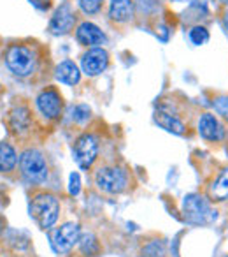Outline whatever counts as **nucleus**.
Masks as SVG:
<instances>
[{
	"mask_svg": "<svg viewBox=\"0 0 228 257\" xmlns=\"http://www.w3.org/2000/svg\"><path fill=\"white\" fill-rule=\"evenodd\" d=\"M60 213L58 199L51 194H37L30 203V215L42 229H50Z\"/></svg>",
	"mask_w": 228,
	"mask_h": 257,
	"instance_id": "nucleus-1",
	"label": "nucleus"
},
{
	"mask_svg": "<svg viewBox=\"0 0 228 257\" xmlns=\"http://www.w3.org/2000/svg\"><path fill=\"white\" fill-rule=\"evenodd\" d=\"M6 64L14 76L26 78L36 71V53L26 46L14 44L6 53Z\"/></svg>",
	"mask_w": 228,
	"mask_h": 257,
	"instance_id": "nucleus-2",
	"label": "nucleus"
},
{
	"mask_svg": "<svg viewBox=\"0 0 228 257\" xmlns=\"http://www.w3.org/2000/svg\"><path fill=\"white\" fill-rule=\"evenodd\" d=\"M182 213L192 224H210L216 220V210H212L209 201L198 194H188L182 199Z\"/></svg>",
	"mask_w": 228,
	"mask_h": 257,
	"instance_id": "nucleus-3",
	"label": "nucleus"
},
{
	"mask_svg": "<svg viewBox=\"0 0 228 257\" xmlns=\"http://www.w3.org/2000/svg\"><path fill=\"white\" fill-rule=\"evenodd\" d=\"M22 173L28 182L34 183H44L48 178V166L44 161L42 154L37 150H26L20 159Z\"/></svg>",
	"mask_w": 228,
	"mask_h": 257,
	"instance_id": "nucleus-4",
	"label": "nucleus"
},
{
	"mask_svg": "<svg viewBox=\"0 0 228 257\" xmlns=\"http://www.w3.org/2000/svg\"><path fill=\"white\" fill-rule=\"evenodd\" d=\"M95 182L104 192L120 194L126 187V175L118 168H100L95 175Z\"/></svg>",
	"mask_w": 228,
	"mask_h": 257,
	"instance_id": "nucleus-5",
	"label": "nucleus"
},
{
	"mask_svg": "<svg viewBox=\"0 0 228 257\" xmlns=\"http://www.w3.org/2000/svg\"><path fill=\"white\" fill-rule=\"evenodd\" d=\"M81 239V231H79L78 224H64L62 227H58L56 231L51 232V245H53L54 252L65 253Z\"/></svg>",
	"mask_w": 228,
	"mask_h": 257,
	"instance_id": "nucleus-6",
	"label": "nucleus"
},
{
	"mask_svg": "<svg viewBox=\"0 0 228 257\" xmlns=\"http://www.w3.org/2000/svg\"><path fill=\"white\" fill-rule=\"evenodd\" d=\"M96 154H98V145L92 134H82L81 138H78L74 145V159L79 168L88 169L95 162Z\"/></svg>",
	"mask_w": 228,
	"mask_h": 257,
	"instance_id": "nucleus-7",
	"label": "nucleus"
},
{
	"mask_svg": "<svg viewBox=\"0 0 228 257\" xmlns=\"http://www.w3.org/2000/svg\"><path fill=\"white\" fill-rule=\"evenodd\" d=\"M107 64H109V55L102 48H92L88 53L82 57V72L88 76H98L106 71Z\"/></svg>",
	"mask_w": 228,
	"mask_h": 257,
	"instance_id": "nucleus-8",
	"label": "nucleus"
},
{
	"mask_svg": "<svg viewBox=\"0 0 228 257\" xmlns=\"http://www.w3.org/2000/svg\"><path fill=\"white\" fill-rule=\"evenodd\" d=\"M37 107L46 118H58L62 113V97L56 90H42L37 97Z\"/></svg>",
	"mask_w": 228,
	"mask_h": 257,
	"instance_id": "nucleus-9",
	"label": "nucleus"
},
{
	"mask_svg": "<svg viewBox=\"0 0 228 257\" xmlns=\"http://www.w3.org/2000/svg\"><path fill=\"white\" fill-rule=\"evenodd\" d=\"M72 25H74V15L70 11V6L64 4L56 9V13L51 18L50 32L54 36H62V34H67L72 29Z\"/></svg>",
	"mask_w": 228,
	"mask_h": 257,
	"instance_id": "nucleus-10",
	"label": "nucleus"
},
{
	"mask_svg": "<svg viewBox=\"0 0 228 257\" xmlns=\"http://www.w3.org/2000/svg\"><path fill=\"white\" fill-rule=\"evenodd\" d=\"M198 133L207 141H221L224 136V131L218 118L210 113H204L198 121Z\"/></svg>",
	"mask_w": 228,
	"mask_h": 257,
	"instance_id": "nucleus-11",
	"label": "nucleus"
},
{
	"mask_svg": "<svg viewBox=\"0 0 228 257\" xmlns=\"http://www.w3.org/2000/svg\"><path fill=\"white\" fill-rule=\"evenodd\" d=\"M78 41L82 46H100V44H106V34L98 29L93 23H81L78 27V32H76Z\"/></svg>",
	"mask_w": 228,
	"mask_h": 257,
	"instance_id": "nucleus-12",
	"label": "nucleus"
},
{
	"mask_svg": "<svg viewBox=\"0 0 228 257\" xmlns=\"http://www.w3.org/2000/svg\"><path fill=\"white\" fill-rule=\"evenodd\" d=\"M109 16L114 22H128L134 16V2L132 0H110Z\"/></svg>",
	"mask_w": 228,
	"mask_h": 257,
	"instance_id": "nucleus-13",
	"label": "nucleus"
},
{
	"mask_svg": "<svg viewBox=\"0 0 228 257\" xmlns=\"http://www.w3.org/2000/svg\"><path fill=\"white\" fill-rule=\"evenodd\" d=\"M154 121L172 134H178L179 136V134L184 133V125H182V121L179 120L176 114L167 113V111H158V113L154 114Z\"/></svg>",
	"mask_w": 228,
	"mask_h": 257,
	"instance_id": "nucleus-14",
	"label": "nucleus"
},
{
	"mask_svg": "<svg viewBox=\"0 0 228 257\" xmlns=\"http://www.w3.org/2000/svg\"><path fill=\"white\" fill-rule=\"evenodd\" d=\"M81 78V72H79L78 65L70 60L62 62L60 65L56 67V79L65 85H76Z\"/></svg>",
	"mask_w": 228,
	"mask_h": 257,
	"instance_id": "nucleus-15",
	"label": "nucleus"
},
{
	"mask_svg": "<svg viewBox=\"0 0 228 257\" xmlns=\"http://www.w3.org/2000/svg\"><path fill=\"white\" fill-rule=\"evenodd\" d=\"M207 194H209L210 201L228 199V169H223V173L218 176L216 182H214L212 185H209Z\"/></svg>",
	"mask_w": 228,
	"mask_h": 257,
	"instance_id": "nucleus-16",
	"label": "nucleus"
},
{
	"mask_svg": "<svg viewBox=\"0 0 228 257\" xmlns=\"http://www.w3.org/2000/svg\"><path fill=\"white\" fill-rule=\"evenodd\" d=\"M16 162H18V157H16L14 148L8 143H0V173L11 171Z\"/></svg>",
	"mask_w": 228,
	"mask_h": 257,
	"instance_id": "nucleus-17",
	"label": "nucleus"
},
{
	"mask_svg": "<svg viewBox=\"0 0 228 257\" xmlns=\"http://www.w3.org/2000/svg\"><path fill=\"white\" fill-rule=\"evenodd\" d=\"M11 125L16 133H23L30 125V113L25 106L14 107L11 113Z\"/></svg>",
	"mask_w": 228,
	"mask_h": 257,
	"instance_id": "nucleus-18",
	"label": "nucleus"
},
{
	"mask_svg": "<svg viewBox=\"0 0 228 257\" xmlns=\"http://www.w3.org/2000/svg\"><path fill=\"white\" fill-rule=\"evenodd\" d=\"M165 245L162 241H151L144 246V257H165Z\"/></svg>",
	"mask_w": 228,
	"mask_h": 257,
	"instance_id": "nucleus-19",
	"label": "nucleus"
},
{
	"mask_svg": "<svg viewBox=\"0 0 228 257\" xmlns=\"http://www.w3.org/2000/svg\"><path fill=\"white\" fill-rule=\"evenodd\" d=\"M79 245H81L82 253H86V255H93V253L98 250V245H96L95 236H92V234L82 236V239H79Z\"/></svg>",
	"mask_w": 228,
	"mask_h": 257,
	"instance_id": "nucleus-20",
	"label": "nucleus"
},
{
	"mask_svg": "<svg viewBox=\"0 0 228 257\" xmlns=\"http://www.w3.org/2000/svg\"><path fill=\"white\" fill-rule=\"evenodd\" d=\"M190 39H192L193 44L200 46V44H206L207 41H209V32H207V29H204V27H195V29H192V32H190Z\"/></svg>",
	"mask_w": 228,
	"mask_h": 257,
	"instance_id": "nucleus-21",
	"label": "nucleus"
},
{
	"mask_svg": "<svg viewBox=\"0 0 228 257\" xmlns=\"http://www.w3.org/2000/svg\"><path fill=\"white\" fill-rule=\"evenodd\" d=\"M79 6H81V9L84 13L93 15V13H96L100 9V6H102V0H79Z\"/></svg>",
	"mask_w": 228,
	"mask_h": 257,
	"instance_id": "nucleus-22",
	"label": "nucleus"
},
{
	"mask_svg": "<svg viewBox=\"0 0 228 257\" xmlns=\"http://www.w3.org/2000/svg\"><path fill=\"white\" fill-rule=\"evenodd\" d=\"M212 106L221 116L228 120V97H218V99H214Z\"/></svg>",
	"mask_w": 228,
	"mask_h": 257,
	"instance_id": "nucleus-23",
	"label": "nucleus"
},
{
	"mask_svg": "<svg viewBox=\"0 0 228 257\" xmlns=\"http://www.w3.org/2000/svg\"><path fill=\"white\" fill-rule=\"evenodd\" d=\"M90 113H92V111H90V107L86 106V104H79V106H76V109H74V120L79 121V123H81V121H86L90 118Z\"/></svg>",
	"mask_w": 228,
	"mask_h": 257,
	"instance_id": "nucleus-24",
	"label": "nucleus"
},
{
	"mask_svg": "<svg viewBox=\"0 0 228 257\" xmlns=\"http://www.w3.org/2000/svg\"><path fill=\"white\" fill-rule=\"evenodd\" d=\"M79 190H81V178H79L78 173H72V175L68 176V192H70L72 196H78Z\"/></svg>",
	"mask_w": 228,
	"mask_h": 257,
	"instance_id": "nucleus-25",
	"label": "nucleus"
},
{
	"mask_svg": "<svg viewBox=\"0 0 228 257\" xmlns=\"http://www.w3.org/2000/svg\"><path fill=\"white\" fill-rule=\"evenodd\" d=\"M174 2H188V4H193V2H196V0H174Z\"/></svg>",
	"mask_w": 228,
	"mask_h": 257,
	"instance_id": "nucleus-26",
	"label": "nucleus"
},
{
	"mask_svg": "<svg viewBox=\"0 0 228 257\" xmlns=\"http://www.w3.org/2000/svg\"><path fill=\"white\" fill-rule=\"evenodd\" d=\"M224 23H226V29H228V15H226V18H224Z\"/></svg>",
	"mask_w": 228,
	"mask_h": 257,
	"instance_id": "nucleus-27",
	"label": "nucleus"
},
{
	"mask_svg": "<svg viewBox=\"0 0 228 257\" xmlns=\"http://www.w3.org/2000/svg\"><path fill=\"white\" fill-rule=\"evenodd\" d=\"M221 2H223V4H228V0H221Z\"/></svg>",
	"mask_w": 228,
	"mask_h": 257,
	"instance_id": "nucleus-28",
	"label": "nucleus"
},
{
	"mask_svg": "<svg viewBox=\"0 0 228 257\" xmlns=\"http://www.w3.org/2000/svg\"><path fill=\"white\" fill-rule=\"evenodd\" d=\"M142 257H144V255H142Z\"/></svg>",
	"mask_w": 228,
	"mask_h": 257,
	"instance_id": "nucleus-29",
	"label": "nucleus"
}]
</instances>
